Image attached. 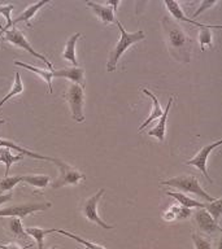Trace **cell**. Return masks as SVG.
I'll list each match as a JSON object with an SVG mask.
<instances>
[{"mask_svg": "<svg viewBox=\"0 0 222 249\" xmlns=\"http://www.w3.org/2000/svg\"><path fill=\"white\" fill-rule=\"evenodd\" d=\"M163 29L165 33L169 53L179 62L188 64L191 61V51H192V39L187 35V33L179 26L178 23L170 19L169 17H164L161 19Z\"/></svg>", "mask_w": 222, "mask_h": 249, "instance_id": "6da1fadb", "label": "cell"}, {"mask_svg": "<svg viewBox=\"0 0 222 249\" xmlns=\"http://www.w3.org/2000/svg\"><path fill=\"white\" fill-rule=\"evenodd\" d=\"M116 25L120 29L121 38L118 39V42L112 50V52L109 53L108 62H107V71L108 73H112L117 69V64L120 61V58L122 57V54L125 53V51L130 48L132 44H135V43L140 42V40H143L146 38V34H144L143 30L135 31V33H128L118 19L116 21Z\"/></svg>", "mask_w": 222, "mask_h": 249, "instance_id": "7a4b0ae2", "label": "cell"}, {"mask_svg": "<svg viewBox=\"0 0 222 249\" xmlns=\"http://www.w3.org/2000/svg\"><path fill=\"white\" fill-rule=\"evenodd\" d=\"M160 184L174 187V188H178L182 192H187V194H194L199 197L204 198L208 202H212L216 200L213 196H210L208 192L203 190L202 186L199 184L196 175H179V177H174V178L166 179V180H160Z\"/></svg>", "mask_w": 222, "mask_h": 249, "instance_id": "3957f363", "label": "cell"}, {"mask_svg": "<svg viewBox=\"0 0 222 249\" xmlns=\"http://www.w3.org/2000/svg\"><path fill=\"white\" fill-rule=\"evenodd\" d=\"M65 99L69 104L70 112L74 121L83 122L85 114H83V105H85V92L83 87L77 83H70L68 91L65 92Z\"/></svg>", "mask_w": 222, "mask_h": 249, "instance_id": "277c9868", "label": "cell"}, {"mask_svg": "<svg viewBox=\"0 0 222 249\" xmlns=\"http://www.w3.org/2000/svg\"><path fill=\"white\" fill-rule=\"evenodd\" d=\"M104 194H105L104 188H100V190L97 191L96 194L92 195L91 197L87 198V200L82 204L81 212H82V215H83L87 221L92 222V223H95V225L97 226H100L101 229L112 230L113 226L105 223V222L100 218L99 213H97V204H99L100 198L103 197V195Z\"/></svg>", "mask_w": 222, "mask_h": 249, "instance_id": "5b68a950", "label": "cell"}, {"mask_svg": "<svg viewBox=\"0 0 222 249\" xmlns=\"http://www.w3.org/2000/svg\"><path fill=\"white\" fill-rule=\"evenodd\" d=\"M4 40H7V42H9L11 44H13V46L22 48V50H25L26 52H29L31 56H34V57L39 58V60H42L44 64H47V66H48V69H50L51 71H54L55 70L54 65H52V62H51L50 60L46 57V56H43L42 53L37 52V51H35L34 48L30 46V43L27 42V39L25 38V35H23L22 33L18 30V29L12 27L11 30L5 31V33H4Z\"/></svg>", "mask_w": 222, "mask_h": 249, "instance_id": "8992f818", "label": "cell"}, {"mask_svg": "<svg viewBox=\"0 0 222 249\" xmlns=\"http://www.w3.org/2000/svg\"><path fill=\"white\" fill-rule=\"evenodd\" d=\"M60 169V175L58 178L52 183V188H61V187L70 186V184H78L82 180H86V175L83 173L73 167L69 163L64 162L61 160H58L56 163Z\"/></svg>", "mask_w": 222, "mask_h": 249, "instance_id": "52a82bcc", "label": "cell"}, {"mask_svg": "<svg viewBox=\"0 0 222 249\" xmlns=\"http://www.w3.org/2000/svg\"><path fill=\"white\" fill-rule=\"evenodd\" d=\"M52 204L50 201L46 202H27V204H18V205L13 206H7V208H3L0 209V217L5 218H25L29 214H33L35 212H43V210L50 209Z\"/></svg>", "mask_w": 222, "mask_h": 249, "instance_id": "ba28073f", "label": "cell"}, {"mask_svg": "<svg viewBox=\"0 0 222 249\" xmlns=\"http://www.w3.org/2000/svg\"><path fill=\"white\" fill-rule=\"evenodd\" d=\"M222 143L221 139H218L217 142H214V143L206 144L205 147H203L200 151L196 153V155L192 157L191 160L186 161V165H191V166H195L198 169L200 173H202L204 177L206 178V180L209 183H213V180L210 179L209 174H208V170H206V160H208V156L210 155V152L213 151L216 147H220Z\"/></svg>", "mask_w": 222, "mask_h": 249, "instance_id": "9c48e42d", "label": "cell"}, {"mask_svg": "<svg viewBox=\"0 0 222 249\" xmlns=\"http://www.w3.org/2000/svg\"><path fill=\"white\" fill-rule=\"evenodd\" d=\"M195 222H196L199 229L202 230L206 236L213 235V233L221 232L222 231L220 223L214 221L212 215L205 209H198L195 212Z\"/></svg>", "mask_w": 222, "mask_h": 249, "instance_id": "30bf717a", "label": "cell"}, {"mask_svg": "<svg viewBox=\"0 0 222 249\" xmlns=\"http://www.w3.org/2000/svg\"><path fill=\"white\" fill-rule=\"evenodd\" d=\"M54 77L66 78L70 79L72 83H77L81 87H85V69L79 66H72L65 69L54 70Z\"/></svg>", "mask_w": 222, "mask_h": 249, "instance_id": "8fae6325", "label": "cell"}, {"mask_svg": "<svg viewBox=\"0 0 222 249\" xmlns=\"http://www.w3.org/2000/svg\"><path fill=\"white\" fill-rule=\"evenodd\" d=\"M0 148H8V149H15V151L19 152V155L26 156V157H31V159L35 160H42V161H50V162L57 163L58 159L56 157H48V156H42L39 155V153H35V152H31L29 149L23 147H19L18 144L13 143L11 140H4L0 138Z\"/></svg>", "mask_w": 222, "mask_h": 249, "instance_id": "7c38bea8", "label": "cell"}, {"mask_svg": "<svg viewBox=\"0 0 222 249\" xmlns=\"http://www.w3.org/2000/svg\"><path fill=\"white\" fill-rule=\"evenodd\" d=\"M173 101H174V97H169L166 108L164 110L163 116L159 118V124H156L152 130L148 131V136H153V138H156L160 142H164V139H165V131H166V120L167 116H169V110H170L171 105H173Z\"/></svg>", "mask_w": 222, "mask_h": 249, "instance_id": "4fadbf2b", "label": "cell"}, {"mask_svg": "<svg viewBox=\"0 0 222 249\" xmlns=\"http://www.w3.org/2000/svg\"><path fill=\"white\" fill-rule=\"evenodd\" d=\"M142 91H143L144 95H147V96L149 97V99H151V100H152V112H151V114H149V116L147 117V120L144 121L143 124H142L139 126V130H138V131H139V132L143 131L144 128L147 127L148 124H151L152 121L159 120L160 117L163 116V113H164L163 108H161V104H160L159 99H157V97H156L155 95H153V93H152L151 91H149V89H142Z\"/></svg>", "mask_w": 222, "mask_h": 249, "instance_id": "5bb4252c", "label": "cell"}, {"mask_svg": "<svg viewBox=\"0 0 222 249\" xmlns=\"http://www.w3.org/2000/svg\"><path fill=\"white\" fill-rule=\"evenodd\" d=\"M164 4H165V7L167 8V11L170 12L171 16H173V17L177 19V21L192 23V25L200 27V29H202V27L208 26V25H205V23L196 22V21H194V19H191V18H188V17H186V16H185V13H183L182 8L179 7V4L177 3L175 0H164Z\"/></svg>", "mask_w": 222, "mask_h": 249, "instance_id": "9a60e30c", "label": "cell"}, {"mask_svg": "<svg viewBox=\"0 0 222 249\" xmlns=\"http://www.w3.org/2000/svg\"><path fill=\"white\" fill-rule=\"evenodd\" d=\"M87 7H90L95 12V15L101 19V22L104 23V25L116 23L117 18L114 17V12L108 5H101V4L93 3V1H87Z\"/></svg>", "mask_w": 222, "mask_h": 249, "instance_id": "2e32d148", "label": "cell"}, {"mask_svg": "<svg viewBox=\"0 0 222 249\" xmlns=\"http://www.w3.org/2000/svg\"><path fill=\"white\" fill-rule=\"evenodd\" d=\"M48 3V1H46V0H40V1H38V3L35 4H31L30 7H27L25 11L21 13V15L17 17V18L12 19V27H16V25L18 22H30L31 18L34 17L35 15H37V12L40 9V8H43L46 4ZM30 26V25H29Z\"/></svg>", "mask_w": 222, "mask_h": 249, "instance_id": "e0dca14e", "label": "cell"}, {"mask_svg": "<svg viewBox=\"0 0 222 249\" xmlns=\"http://www.w3.org/2000/svg\"><path fill=\"white\" fill-rule=\"evenodd\" d=\"M81 38V33H75L68 39V42L65 44V48H64V52H62V58L65 60H69L73 66H78L77 61V53H75V44H77V40Z\"/></svg>", "mask_w": 222, "mask_h": 249, "instance_id": "ac0fdd59", "label": "cell"}, {"mask_svg": "<svg viewBox=\"0 0 222 249\" xmlns=\"http://www.w3.org/2000/svg\"><path fill=\"white\" fill-rule=\"evenodd\" d=\"M16 66H21L23 69H27L33 71V73L38 74L39 77L42 78L43 81L46 82L47 86H48V92H52V78H54V71H51V70H46V69H39V68H35L33 65H29V64H25V62L21 61H15Z\"/></svg>", "mask_w": 222, "mask_h": 249, "instance_id": "d6986e66", "label": "cell"}, {"mask_svg": "<svg viewBox=\"0 0 222 249\" xmlns=\"http://www.w3.org/2000/svg\"><path fill=\"white\" fill-rule=\"evenodd\" d=\"M166 195H169L170 197L175 198L177 201L181 204L185 208H188V209H192V208H199V209H204V204L198 200H195V198L188 197L187 195L182 194V192H170V191H167Z\"/></svg>", "mask_w": 222, "mask_h": 249, "instance_id": "ffe728a7", "label": "cell"}, {"mask_svg": "<svg viewBox=\"0 0 222 249\" xmlns=\"http://www.w3.org/2000/svg\"><path fill=\"white\" fill-rule=\"evenodd\" d=\"M22 155H12L8 148H0V162L5 163V174H4V177L9 175V170H11V166L13 163L22 161Z\"/></svg>", "mask_w": 222, "mask_h": 249, "instance_id": "44dd1931", "label": "cell"}, {"mask_svg": "<svg viewBox=\"0 0 222 249\" xmlns=\"http://www.w3.org/2000/svg\"><path fill=\"white\" fill-rule=\"evenodd\" d=\"M56 231V229H39V227H26L25 229V232L27 235H30L38 244V249H43V245H44V237L48 235V233H52Z\"/></svg>", "mask_w": 222, "mask_h": 249, "instance_id": "7402d4cb", "label": "cell"}, {"mask_svg": "<svg viewBox=\"0 0 222 249\" xmlns=\"http://www.w3.org/2000/svg\"><path fill=\"white\" fill-rule=\"evenodd\" d=\"M22 182H26L33 187H38V188H46L51 182V178L48 175L44 174H30V175H22Z\"/></svg>", "mask_w": 222, "mask_h": 249, "instance_id": "603a6c76", "label": "cell"}, {"mask_svg": "<svg viewBox=\"0 0 222 249\" xmlns=\"http://www.w3.org/2000/svg\"><path fill=\"white\" fill-rule=\"evenodd\" d=\"M212 27H214V29H221L220 25H208L205 27H202L200 31H199V43H200L202 51L205 50L206 46L212 47V42H213V36H212V33H210Z\"/></svg>", "mask_w": 222, "mask_h": 249, "instance_id": "cb8c5ba5", "label": "cell"}, {"mask_svg": "<svg viewBox=\"0 0 222 249\" xmlns=\"http://www.w3.org/2000/svg\"><path fill=\"white\" fill-rule=\"evenodd\" d=\"M55 232L61 233V235H64V236H68V237H70V239H73V240H77L78 243H81V244L85 245L87 249H107L105 247H103V245L96 244V243H92V241H90V240H86V239L81 237L79 235H75V233L70 232V231H66V230L56 229V231H55Z\"/></svg>", "mask_w": 222, "mask_h": 249, "instance_id": "d4e9b609", "label": "cell"}, {"mask_svg": "<svg viewBox=\"0 0 222 249\" xmlns=\"http://www.w3.org/2000/svg\"><path fill=\"white\" fill-rule=\"evenodd\" d=\"M16 79H15V83H13V86H12L11 91L5 95V96L0 100V107L5 103V101H8L9 99H12L13 96H16V95H18V93L23 92V85H22V81H21V73L19 71H16Z\"/></svg>", "mask_w": 222, "mask_h": 249, "instance_id": "484cf974", "label": "cell"}, {"mask_svg": "<svg viewBox=\"0 0 222 249\" xmlns=\"http://www.w3.org/2000/svg\"><path fill=\"white\" fill-rule=\"evenodd\" d=\"M191 237L194 241L195 249H213V241L210 240L209 236L194 232Z\"/></svg>", "mask_w": 222, "mask_h": 249, "instance_id": "4316f807", "label": "cell"}, {"mask_svg": "<svg viewBox=\"0 0 222 249\" xmlns=\"http://www.w3.org/2000/svg\"><path fill=\"white\" fill-rule=\"evenodd\" d=\"M8 226V230L11 231L12 235H15L17 237H22L26 235L25 232V229H23V225H22V221L17 217H12L7 223Z\"/></svg>", "mask_w": 222, "mask_h": 249, "instance_id": "83f0119b", "label": "cell"}, {"mask_svg": "<svg viewBox=\"0 0 222 249\" xmlns=\"http://www.w3.org/2000/svg\"><path fill=\"white\" fill-rule=\"evenodd\" d=\"M221 204H222L221 198H216L214 201L209 202V204H204V209H205L210 215H212V218H213L216 222H220V218H221V213H222Z\"/></svg>", "mask_w": 222, "mask_h": 249, "instance_id": "f1b7e54d", "label": "cell"}, {"mask_svg": "<svg viewBox=\"0 0 222 249\" xmlns=\"http://www.w3.org/2000/svg\"><path fill=\"white\" fill-rule=\"evenodd\" d=\"M19 182H22V175H13V177H4L3 179H0V194H3L5 191H11L12 188H15L16 184H18Z\"/></svg>", "mask_w": 222, "mask_h": 249, "instance_id": "f546056e", "label": "cell"}, {"mask_svg": "<svg viewBox=\"0 0 222 249\" xmlns=\"http://www.w3.org/2000/svg\"><path fill=\"white\" fill-rule=\"evenodd\" d=\"M15 9V5L13 4H8V5H0V15L4 16V18L7 21L5 23V26L1 27V31H0V35L5 33L7 30H9V27H12V18H11V15H12V11Z\"/></svg>", "mask_w": 222, "mask_h": 249, "instance_id": "4dcf8cb0", "label": "cell"}, {"mask_svg": "<svg viewBox=\"0 0 222 249\" xmlns=\"http://www.w3.org/2000/svg\"><path fill=\"white\" fill-rule=\"evenodd\" d=\"M171 210L174 212L177 219H187L191 215V209L185 206H171Z\"/></svg>", "mask_w": 222, "mask_h": 249, "instance_id": "1f68e13d", "label": "cell"}, {"mask_svg": "<svg viewBox=\"0 0 222 249\" xmlns=\"http://www.w3.org/2000/svg\"><path fill=\"white\" fill-rule=\"evenodd\" d=\"M216 4H217V0H212V1H203L202 5L198 8V11L195 12L194 16H192V18H196L198 16H200L203 12L205 11L206 8H212L213 5H216Z\"/></svg>", "mask_w": 222, "mask_h": 249, "instance_id": "d6a6232c", "label": "cell"}, {"mask_svg": "<svg viewBox=\"0 0 222 249\" xmlns=\"http://www.w3.org/2000/svg\"><path fill=\"white\" fill-rule=\"evenodd\" d=\"M33 244H29L26 247H19V245L15 244V243H9V244H3V243H0V249H27L31 248Z\"/></svg>", "mask_w": 222, "mask_h": 249, "instance_id": "836d02e7", "label": "cell"}, {"mask_svg": "<svg viewBox=\"0 0 222 249\" xmlns=\"http://www.w3.org/2000/svg\"><path fill=\"white\" fill-rule=\"evenodd\" d=\"M12 197H13V194H12V192H8V194L5 195H0V206L3 205V204H5V202L11 201Z\"/></svg>", "mask_w": 222, "mask_h": 249, "instance_id": "e575fe53", "label": "cell"}, {"mask_svg": "<svg viewBox=\"0 0 222 249\" xmlns=\"http://www.w3.org/2000/svg\"><path fill=\"white\" fill-rule=\"evenodd\" d=\"M109 5H112L113 12H116L117 8H118V5H120V1H116V0H111V1H108V7H109Z\"/></svg>", "mask_w": 222, "mask_h": 249, "instance_id": "d590c367", "label": "cell"}, {"mask_svg": "<svg viewBox=\"0 0 222 249\" xmlns=\"http://www.w3.org/2000/svg\"><path fill=\"white\" fill-rule=\"evenodd\" d=\"M5 124V120H0V126H1V124Z\"/></svg>", "mask_w": 222, "mask_h": 249, "instance_id": "8d00e7d4", "label": "cell"}, {"mask_svg": "<svg viewBox=\"0 0 222 249\" xmlns=\"http://www.w3.org/2000/svg\"><path fill=\"white\" fill-rule=\"evenodd\" d=\"M51 249H57V248H56V247H52V248H51Z\"/></svg>", "mask_w": 222, "mask_h": 249, "instance_id": "74e56055", "label": "cell"}, {"mask_svg": "<svg viewBox=\"0 0 222 249\" xmlns=\"http://www.w3.org/2000/svg\"><path fill=\"white\" fill-rule=\"evenodd\" d=\"M85 249H87V248H85Z\"/></svg>", "mask_w": 222, "mask_h": 249, "instance_id": "f35d334b", "label": "cell"}]
</instances>
